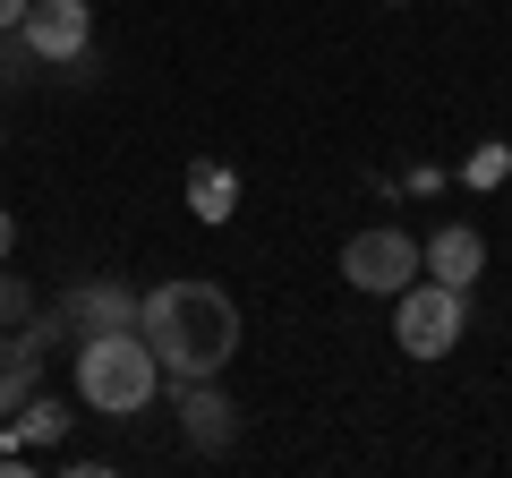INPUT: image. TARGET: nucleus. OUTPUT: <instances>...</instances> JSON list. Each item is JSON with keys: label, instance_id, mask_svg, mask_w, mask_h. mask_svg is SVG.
<instances>
[{"label": "nucleus", "instance_id": "6e6552de", "mask_svg": "<svg viewBox=\"0 0 512 478\" xmlns=\"http://www.w3.org/2000/svg\"><path fill=\"white\" fill-rule=\"evenodd\" d=\"M171 410H180V444H188V453H231V444H239V402L222 393V376L171 385Z\"/></svg>", "mask_w": 512, "mask_h": 478}, {"label": "nucleus", "instance_id": "2eb2a0df", "mask_svg": "<svg viewBox=\"0 0 512 478\" xmlns=\"http://www.w3.org/2000/svg\"><path fill=\"white\" fill-rule=\"evenodd\" d=\"M9 26H26V0H0V35H9Z\"/></svg>", "mask_w": 512, "mask_h": 478}, {"label": "nucleus", "instance_id": "423d86ee", "mask_svg": "<svg viewBox=\"0 0 512 478\" xmlns=\"http://www.w3.org/2000/svg\"><path fill=\"white\" fill-rule=\"evenodd\" d=\"M52 342H69L60 333V316H26V325H0V419L26 402V393H43V368H52Z\"/></svg>", "mask_w": 512, "mask_h": 478}, {"label": "nucleus", "instance_id": "f257e3e1", "mask_svg": "<svg viewBox=\"0 0 512 478\" xmlns=\"http://www.w3.org/2000/svg\"><path fill=\"white\" fill-rule=\"evenodd\" d=\"M137 333L163 359V385H197V376H222L239 359V299L222 282H205V274L154 282L137 299Z\"/></svg>", "mask_w": 512, "mask_h": 478}, {"label": "nucleus", "instance_id": "20e7f679", "mask_svg": "<svg viewBox=\"0 0 512 478\" xmlns=\"http://www.w3.org/2000/svg\"><path fill=\"white\" fill-rule=\"evenodd\" d=\"M427 274V239H410L402 222H367V231L342 239V282L367 299H393Z\"/></svg>", "mask_w": 512, "mask_h": 478}, {"label": "nucleus", "instance_id": "39448f33", "mask_svg": "<svg viewBox=\"0 0 512 478\" xmlns=\"http://www.w3.org/2000/svg\"><path fill=\"white\" fill-rule=\"evenodd\" d=\"M26 52L43 60V69H86L94 60V9L86 0H26Z\"/></svg>", "mask_w": 512, "mask_h": 478}, {"label": "nucleus", "instance_id": "f3484780", "mask_svg": "<svg viewBox=\"0 0 512 478\" xmlns=\"http://www.w3.org/2000/svg\"><path fill=\"white\" fill-rule=\"evenodd\" d=\"M0 146H9V137H0Z\"/></svg>", "mask_w": 512, "mask_h": 478}, {"label": "nucleus", "instance_id": "9b49d317", "mask_svg": "<svg viewBox=\"0 0 512 478\" xmlns=\"http://www.w3.org/2000/svg\"><path fill=\"white\" fill-rule=\"evenodd\" d=\"M26 316H43V299H35V282H26L18 265H0V325H26Z\"/></svg>", "mask_w": 512, "mask_h": 478}, {"label": "nucleus", "instance_id": "1a4fd4ad", "mask_svg": "<svg viewBox=\"0 0 512 478\" xmlns=\"http://www.w3.org/2000/svg\"><path fill=\"white\" fill-rule=\"evenodd\" d=\"M427 274H436V282H461V291H470V282L487 274V239H478L470 222H444V231L427 239Z\"/></svg>", "mask_w": 512, "mask_h": 478}, {"label": "nucleus", "instance_id": "f03ea898", "mask_svg": "<svg viewBox=\"0 0 512 478\" xmlns=\"http://www.w3.org/2000/svg\"><path fill=\"white\" fill-rule=\"evenodd\" d=\"M154 393H163V359H154V342L137 325L77 342V402H86L94 419H137Z\"/></svg>", "mask_w": 512, "mask_h": 478}, {"label": "nucleus", "instance_id": "ddd939ff", "mask_svg": "<svg viewBox=\"0 0 512 478\" xmlns=\"http://www.w3.org/2000/svg\"><path fill=\"white\" fill-rule=\"evenodd\" d=\"M197 222H231V171H197Z\"/></svg>", "mask_w": 512, "mask_h": 478}, {"label": "nucleus", "instance_id": "dca6fc26", "mask_svg": "<svg viewBox=\"0 0 512 478\" xmlns=\"http://www.w3.org/2000/svg\"><path fill=\"white\" fill-rule=\"evenodd\" d=\"M384 9H402V0H384Z\"/></svg>", "mask_w": 512, "mask_h": 478}, {"label": "nucleus", "instance_id": "f8f14e48", "mask_svg": "<svg viewBox=\"0 0 512 478\" xmlns=\"http://www.w3.org/2000/svg\"><path fill=\"white\" fill-rule=\"evenodd\" d=\"M35 69H43V60L26 52V35H18V26H9V35H0V94H18V86H35Z\"/></svg>", "mask_w": 512, "mask_h": 478}, {"label": "nucleus", "instance_id": "0eeeda50", "mask_svg": "<svg viewBox=\"0 0 512 478\" xmlns=\"http://www.w3.org/2000/svg\"><path fill=\"white\" fill-rule=\"evenodd\" d=\"M52 316H60V333H69V350H77V342H94V333L137 325V291L111 282V274H86V282H69V291L52 299Z\"/></svg>", "mask_w": 512, "mask_h": 478}, {"label": "nucleus", "instance_id": "9d476101", "mask_svg": "<svg viewBox=\"0 0 512 478\" xmlns=\"http://www.w3.org/2000/svg\"><path fill=\"white\" fill-rule=\"evenodd\" d=\"M0 427H9V453H26V444H60V436H69V402H60V393H26Z\"/></svg>", "mask_w": 512, "mask_h": 478}, {"label": "nucleus", "instance_id": "7ed1b4c3", "mask_svg": "<svg viewBox=\"0 0 512 478\" xmlns=\"http://www.w3.org/2000/svg\"><path fill=\"white\" fill-rule=\"evenodd\" d=\"M461 333H470V291L461 282H436L419 274L410 291H393V342H402V359H453Z\"/></svg>", "mask_w": 512, "mask_h": 478}, {"label": "nucleus", "instance_id": "4468645a", "mask_svg": "<svg viewBox=\"0 0 512 478\" xmlns=\"http://www.w3.org/2000/svg\"><path fill=\"white\" fill-rule=\"evenodd\" d=\"M9 248H18V214L0 205V265H9Z\"/></svg>", "mask_w": 512, "mask_h": 478}]
</instances>
